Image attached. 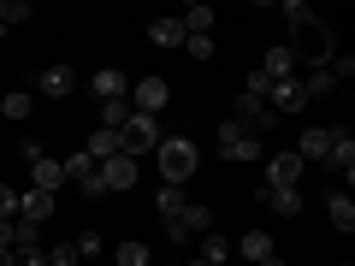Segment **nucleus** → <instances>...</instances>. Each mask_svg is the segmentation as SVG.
<instances>
[{"label":"nucleus","mask_w":355,"mask_h":266,"mask_svg":"<svg viewBox=\"0 0 355 266\" xmlns=\"http://www.w3.org/2000/svg\"><path fill=\"white\" fill-rule=\"evenodd\" d=\"M154 166H160V177L172 184V190H184L196 177V166H202V154H196L190 136H160V148H154Z\"/></svg>","instance_id":"f257e3e1"},{"label":"nucleus","mask_w":355,"mask_h":266,"mask_svg":"<svg viewBox=\"0 0 355 266\" xmlns=\"http://www.w3.org/2000/svg\"><path fill=\"white\" fill-rule=\"evenodd\" d=\"M119 148H125L130 160L154 154V148H160V118H148V113H130V118H125V130H119Z\"/></svg>","instance_id":"f03ea898"},{"label":"nucleus","mask_w":355,"mask_h":266,"mask_svg":"<svg viewBox=\"0 0 355 266\" xmlns=\"http://www.w3.org/2000/svg\"><path fill=\"white\" fill-rule=\"evenodd\" d=\"M219 160H237V166H249V160H266V148H261V136H249V130H243V125H231V118H225V125H219Z\"/></svg>","instance_id":"7ed1b4c3"},{"label":"nucleus","mask_w":355,"mask_h":266,"mask_svg":"<svg viewBox=\"0 0 355 266\" xmlns=\"http://www.w3.org/2000/svg\"><path fill=\"white\" fill-rule=\"evenodd\" d=\"M125 101H130V113H148V118H160V113H166V101H172V83H166V77H137Z\"/></svg>","instance_id":"20e7f679"},{"label":"nucleus","mask_w":355,"mask_h":266,"mask_svg":"<svg viewBox=\"0 0 355 266\" xmlns=\"http://www.w3.org/2000/svg\"><path fill=\"white\" fill-rule=\"evenodd\" d=\"M65 184H77V190H83L89 202H101V195H107V184H101V166L89 160L83 148H77L71 160H65Z\"/></svg>","instance_id":"39448f33"},{"label":"nucleus","mask_w":355,"mask_h":266,"mask_svg":"<svg viewBox=\"0 0 355 266\" xmlns=\"http://www.w3.org/2000/svg\"><path fill=\"white\" fill-rule=\"evenodd\" d=\"M302 172L308 166L296 160V148L291 154H266V190H302Z\"/></svg>","instance_id":"423d86ee"},{"label":"nucleus","mask_w":355,"mask_h":266,"mask_svg":"<svg viewBox=\"0 0 355 266\" xmlns=\"http://www.w3.org/2000/svg\"><path fill=\"white\" fill-rule=\"evenodd\" d=\"M302 107H308V95H302V83H296V77H284V83H266V113H272V118L302 113Z\"/></svg>","instance_id":"0eeeda50"},{"label":"nucleus","mask_w":355,"mask_h":266,"mask_svg":"<svg viewBox=\"0 0 355 266\" xmlns=\"http://www.w3.org/2000/svg\"><path fill=\"white\" fill-rule=\"evenodd\" d=\"M272 254H279V242H272V231H243V237L231 242V260H249V266L272 260Z\"/></svg>","instance_id":"6e6552de"},{"label":"nucleus","mask_w":355,"mask_h":266,"mask_svg":"<svg viewBox=\"0 0 355 266\" xmlns=\"http://www.w3.org/2000/svg\"><path fill=\"white\" fill-rule=\"evenodd\" d=\"M137 177H142V166L130 160V154H113V160H101V184L113 195H125V190H137Z\"/></svg>","instance_id":"1a4fd4ad"},{"label":"nucleus","mask_w":355,"mask_h":266,"mask_svg":"<svg viewBox=\"0 0 355 266\" xmlns=\"http://www.w3.org/2000/svg\"><path fill=\"white\" fill-rule=\"evenodd\" d=\"M89 95H95V101H125V95H130V77L125 71H119V65H101V71H95V77H89Z\"/></svg>","instance_id":"9d476101"},{"label":"nucleus","mask_w":355,"mask_h":266,"mask_svg":"<svg viewBox=\"0 0 355 266\" xmlns=\"http://www.w3.org/2000/svg\"><path fill=\"white\" fill-rule=\"evenodd\" d=\"M30 190H42V195H60L65 190V160H30Z\"/></svg>","instance_id":"9b49d317"},{"label":"nucleus","mask_w":355,"mask_h":266,"mask_svg":"<svg viewBox=\"0 0 355 266\" xmlns=\"http://www.w3.org/2000/svg\"><path fill=\"white\" fill-rule=\"evenodd\" d=\"M36 89H42V95H53V101H65V95H77V71H71V65H42Z\"/></svg>","instance_id":"f8f14e48"},{"label":"nucleus","mask_w":355,"mask_h":266,"mask_svg":"<svg viewBox=\"0 0 355 266\" xmlns=\"http://www.w3.org/2000/svg\"><path fill=\"white\" fill-rule=\"evenodd\" d=\"M53 213H60V195H42V190H18V219H30V225H48Z\"/></svg>","instance_id":"ddd939ff"},{"label":"nucleus","mask_w":355,"mask_h":266,"mask_svg":"<svg viewBox=\"0 0 355 266\" xmlns=\"http://www.w3.org/2000/svg\"><path fill=\"white\" fill-rule=\"evenodd\" d=\"M326 166L343 177V184L355 177V136H349V130H338V125H331V154H326Z\"/></svg>","instance_id":"4468645a"},{"label":"nucleus","mask_w":355,"mask_h":266,"mask_svg":"<svg viewBox=\"0 0 355 266\" xmlns=\"http://www.w3.org/2000/svg\"><path fill=\"white\" fill-rule=\"evenodd\" d=\"M254 71H261L266 83H284V77H296V53L279 42V48H266V53H261V65H254Z\"/></svg>","instance_id":"2eb2a0df"},{"label":"nucleus","mask_w":355,"mask_h":266,"mask_svg":"<svg viewBox=\"0 0 355 266\" xmlns=\"http://www.w3.org/2000/svg\"><path fill=\"white\" fill-rule=\"evenodd\" d=\"M326 154H331V125H308L302 130V136H296V160H326Z\"/></svg>","instance_id":"dca6fc26"},{"label":"nucleus","mask_w":355,"mask_h":266,"mask_svg":"<svg viewBox=\"0 0 355 266\" xmlns=\"http://www.w3.org/2000/svg\"><path fill=\"white\" fill-rule=\"evenodd\" d=\"M184 266H231V237L207 231V237H202V249H196V254H190Z\"/></svg>","instance_id":"f3484780"},{"label":"nucleus","mask_w":355,"mask_h":266,"mask_svg":"<svg viewBox=\"0 0 355 266\" xmlns=\"http://www.w3.org/2000/svg\"><path fill=\"white\" fill-rule=\"evenodd\" d=\"M172 225L184 231V237H190V242H196V237H207V231H214V207H202V202H190V207H184V213L172 219Z\"/></svg>","instance_id":"a211bd4d"},{"label":"nucleus","mask_w":355,"mask_h":266,"mask_svg":"<svg viewBox=\"0 0 355 266\" xmlns=\"http://www.w3.org/2000/svg\"><path fill=\"white\" fill-rule=\"evenodd\" d=\"M83 154H89L95 166L113 160V154H125V148H119V130H101V125H95V130H89V142H83Z\"/></svg>","instance_id":"6ab92c4d"},{"label":"nucleus","mask_w":355,"mask_h":266,"mask_svg":"<svg viewBox=\"0 0 355 266\" xmlns=\"http://www.w3.org/2000/svg\"><path fill=\"white\" fill-rule=\"evenodd\" d=\"M326 219H331V231H343V237L355 231V202H349V190H338V195L326 202Z\"/></svg>","instance_id":"aec40b11"},{"label":"nucleus","mask_w":355,"mask_h":266,"mask_svg":"<svg viewBox=\"0 0 355 266\" xmlns=\"http://www.w3.org/2000/svg\"><path fill=\"white\" fill-rule=\"evenodd\" d=\"M296 83H302V95H308V101H326L331 89H338V77H331V65H314V71H308V77H296Z\"/></svg>","instance_id":"412c9836"},{"label":"nucleus","mask_w":355,"mask_h":266,"mask_svg":"<svg viewBox=\"0 0 355 266\" xmlns=\"http://www.w3.org/2000/svg\"><path fill=\"white\" fill-rule=\"evenodd\" d=\"M261 202L272 207L279 219H296V213H302V190H261Z\"/></svg>","instance_id":"4be33fe9"},{"label":"nucleus","mask_w":355,"mask_h":266,"mask_svg":"<svg viewBox=\"0 0 355 266\" xmlns=\"http://www.w3.org/2000/svg\"><path fill=\"white\" fill-rule=\"evenodd\" d=\"M178 24H184V36H214V6H184Z\"/></svg>","instance_id":"5701e85b"},{"label":"nucleus","mask_w":355,"mask_h":266,"mask_svg":"<svg viewBox=\"0 0 355 266\" xmlns=\"http://www.w3.org/2000/svg\"><path fill=\"white\" fill-rule=\"evenodd\" d=\"M148 42H154V48H184V24H178V18H154Z\"/></svg>","instance_id":"b1692460"},{"label":"nucleus","mask_w":355,"mask_h":266,"mask_svg":"<svg viewBox=\"0 0 355 266\" xmlns=\"http://www.w3.org/2000/svg\"><path fill=\"white\" fill-rule=\"evenodd\" d=\"M113 266H154V249L130 237V242H119V249H113Z\"/></svg>","instance_id":"393cba45"},{"label":"nucleus","mask_w":355,"mask_h":266,"mask_svg":"<svg viewBox=\"0 0 355 266\" xmlns=\"http://www.w3.org/2000/svg\"><path fill=\"white\" fill-rule=\"evenodd\" d=\"M0 113L6 118H30L36 113V95H30V89H6V95H0Z\"/></svg>","instance_id":"a878e982"},{"label":"nucleus","mask_w":355,"mask_h":266,"mask_svg":"<svg viewBox=\"0 0 355 266\" xmlns=\"http://www.w3.org/2000/svg\"><path fill=\"white\" fill-rule=\"evenodd\" d=\"M184 207H190V195H184V190H172V184H166V190H160V195H154V213H160V219H166V225H172V219H178V213H184Z\"/></svg>","instance_id":"bb28decb"},{"label":"nucleus","mask_w":355,"mask_h":266,"mask_svg":"<svg viewBox=\"0 0 355 266\" xmlns=\"http://www.w3.org/2000/svg\"><path fill=\"white\" fill-rule=\"evenodd\" d=\"M71 249H77V260H95V254H107V237H101V231H77Z\"/></svg>","instance_id":"cd10ccee"},{"label":"nucleus","mask_w":355,"mask_h":266,"mask_svg":"<svg viewBox=\"0 0 355 266\" xmlns=\"http://www.w3.org/2000/svg\"><path fill=\"white\" fill-rule=\"evenodd\" d=\"M12 249H42V225H30V219H12Z\"/></svg>","instance_id":"c85d7f7f"},{"label":"nucleus","mask_w":355,"mask_h":266,"mask_svg":"<svg viewBox=\"0 0 355 266\" xmlns=\"http://www.w3.org/2000/svg\"><path fill=\"white\" fill-rule=\"evenodd\" d=\"M36 12L30 0H0V30H12V24H24V18Z\"/></svg>","instance_id":"c756f323"},{"label":"nucleus","mask_w":355,"mask_h":266,"mask_svg":"<svg viewBox=\"0 0 355 266\" xmlns=\"http://www.w3.org/2000/svg\"><path fill=\"white\" fill-rule=\"evenodd\" d=\"M125 118H130V101H107L101 107V130H125Z\"/></svg>","instance_id":"7c9ffc66"},{"label":"nucleus","mask_w":355,"mask_h":266,"mask_svg":"<svg viewBox=\"0 0 355 266\" xmlns=\"http://www.w3.org/2000/svg\"><path fill=\"white\" fill-rule=\"evenodd\" d=\"M184 53H190V60H214V36H184Z\"/></svg>","instance_id":"2f4dec72"},{"label":"nucleus","mask_w":355,"mask_h":266,"mask_svg":"<svg viewBox=\"0 0 355 266\" xmlns=\"http://www.w3.org/2000/svg\"><path fill=\"white\" fill-rule=\"evenodd\" d=\"M0 219H18V190L12 184H0Z\"/></svg>","instance_id":"473e14b6"},{"label":"nucleus","mask_w":355,"mask_h":266,"mask_svg":"<svg viewBox=\"0 0 355 266\" xmlns=\"http://www.w3.org/2000/svg\"><path fill=\"white\" fill-rule=\"evenodd\" d=\"M284 18H291V30H302V24H314V12H308L302 0H291V6H284Z\"/></svg>","instance_id":"72a5a7b5"},{"label":"nucleus","mask_w":355,"mask_h":266,"mask_svg":"<svg viewBox=\"0 0 355 266\" xmlns=\"http://www.w3.org/2000/svg\"><path fill=\"white\" fill-rule=\"evenodd\" d=\"M18 160H42V136H24V142H18Z\"/></svg>","instance_id":"f704fd0d"},{"label":"nucleus","mask_w":355,"mask_h":266,"mask_svg":"<svg viewBox=\"0 0 355 266\" xmlns=\"http://www.w3.org/2000/svg\"><path fill=\"white\" fill-rule=\"evenodd\" d=\"M18 266H48V249H24V254H18Z\"/></svg>","instance_id":"c9c22d12"},{"label":"nucleus","mask_w":355,"mask_h":266,"mask_svg":"<svg viewBox=\"0 0 355 266\" xmlns=\"http://www.w3.org/2000/svg\"><path fill=\"white\" fill-rule=\"evenodd\" d=\"M0 249H12V219H0Z\"/></svg>","instance_id":"e433bc0d"},{"label":"nucleus","mask_w":355,"mask_h":266,"mask_svg":"<svg viewBox=\"0 0 355 266\" xmlns=\"http://www.w3.org/2000/svg\"><path fill=\"white\" fill-rule=\"evenodd\" d=\"M0 266H18V249H0Z\"/></svg>","instance_id":"4c0bfd02"},{"label":"nucleus","mask_w":355,"mask_h":266,"mask_svg":"<svg viewBox=\"0 0 355 266\" xmlns=\"http://www.w3.org/2000/svg\"><path fill=\"white\" fill-rule=\"evenodd\" d=\"M261 266H291V260H284V254H272V260H261Z\"/></svg>","instance_id":"58836bf2"},{"label":"nucleus","mask_w":355,"mask_h":266,"mask_svg":"<svg viewBox=\"0 0 355 266\" xmlns=\"http://www.w3.org/2000/svg\"><path fill=\"white\" fill-rule=\"evenodd\" d=\"M0 95H6V83H0Z\"/></svg>","instance_id":"ea45409f"},{"label":"nucleus","mask_w":355,"mask_h":266,"mask_svg":"<svg viewBox=\"0 0 355 266\" xmlns=\"http://www.w3.org/2000/svg\"><path fill=\"white\" fill-rule=\"evenodd\" d=\"M338 266H349V260H338Z\"/></svg>","instance_id":"a19ab883"},{"label":"nucleus","mask_w":355,"mask_h":266,"mask_svg":"<svg viewBox=\"0 0 355 266\" xmlns=\"http://www.w3.org/2000/svg\"><path fill=\"white\" fill-rule=\"evenodd\" d=\"M0 36H6V30H0Z\"/></svg>","instance_id":"79ce46f5"}]
</instances>
